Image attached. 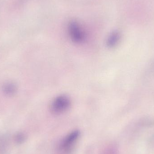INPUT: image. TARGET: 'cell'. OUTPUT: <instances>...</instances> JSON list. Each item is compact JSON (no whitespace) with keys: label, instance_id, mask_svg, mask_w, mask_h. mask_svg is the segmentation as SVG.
I'll return each instance as SVG.
<instances>
[{"label":"cell","instance_id":"cell-1","mask_svg":"<svg viewBox=\"0 0 154 154\" xmlns=\"http://www.w3.org/2000/svg\"><path fill=\"white\" fill-rule=\"evenodd\" d=\"M68 31L71 40L75 43H81L85 40V32L77 21L73 20L69 22L68 25Z\"/></svg>","mask_w":154,"mask_h":154},{"label":"cell","instance_id":"cell-2","mask_svg":"<svg viewBox=\"0 0 154 154\" xmlns=\"http://www.w3.org/2000/svg\"><path fill=\"white\" fill-rule=\"evenodd\" d=\"M71 104L70 99L66 95H60L52 101L51 110L53 114L59 115L66 112L69 109Z\"/></svg>","mask_w":154,"mask_h":154},{"label":"cell","instance_id":"cell-3","mask_svg":"<svg viewBox=\"0 0 154 154\" xmlns=\"http://www.w3.org/2000/svg\"><path fill=\"white\" fill-rule=\"evenodd\" d=\"M80 132L75 130L64 138L60 145V148L64 152L69 153L72 151L74 144L79 137Z\"/></svg>","mask_w":154,"mask_h":154},{"label":"cell","instance_id":"cell-4","mask_svg":"<svg viewBox=\"0 0 154 154\" xmlns=\"http://www.w3.org/2000/svg\"><path fill=\"white\" fill-rule=\"evenodd\" d=\"M120 33L117 31L113 32L109 34L106 41V45L109 48H114L119 42L120 39Z\"/></svg>","mask_w":154,"mask_h":154},{"label":"cell","instance_id":"cell-5","mask_svg":"<svg viewBox=\"0 0 154 154\" xmlns=\"http://www.w3.org/2000/svg\"><path fill=\"white\" fill-rule=\"evenodd\" d=\"M3 91L5 95L8 96H13L16 93L17 87L16 84L13 82H8L4 84Z\"/></svg>","mask_w":154,"mask_h":154},{"label":"cell","instance_id":"cell-6","mask_svg":"<svg viewBox=\"0 0 154 154\" xmlns=\"http://www.w3.org/2000/svg\"><path fill=\"white\" fill-rule=\"evenodd\" d=\"M27 139V136L23 133L18 132L16 133L14 136V140L15 143L17 144H22L25 142Z\"/></svg>","mask_w":154,"mask_h":154}]
</instances>
